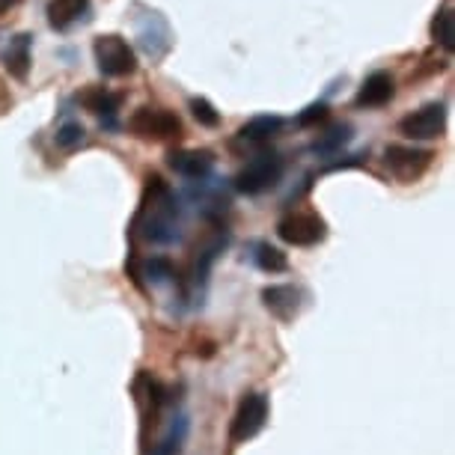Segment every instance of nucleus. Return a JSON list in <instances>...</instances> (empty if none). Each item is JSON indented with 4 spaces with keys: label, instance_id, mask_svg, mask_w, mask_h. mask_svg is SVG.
<instances>
[{
    "label": "nucleus",
    "instance_id": "obj_4",
    "mask_svg": "<svg viewBox=\"0 0 455 455\" xmlns=\"http://www.w3.org/2000/svg\"><path fill=\"white\" fill-rule=\"evenodd\" d=\"M92 57H96V66L105 78H125V75H134L137 68L134 48L119 33H101V36H96Z\"/></svg>",
    "mask_w": 455,
    "mask_h": 455
},
{
    "label": "nucleus",
    "instance_id": "obj_22",
    "mask_svg": "<svg viewBox=\"0 0 455 455\" xmlns=\"http://www.w3.org/2000/svg\"><path fill=\"white\" fill-rule=\"evenodd\" d=\"M351 140V125H337L315 143V152H337L339 146H346Z\"/></svg>",
    "mask_w": 455,
    "mask_h": 455
},
{
    "label": "nucleus",
    "instance_id": "obj_21",
    "mask_svg": "<svg viewBox=\"0 0 455 455\" xmlns=\"http://www.w3.org/2000/svg\"><path fill=\"white\" fill-rule=\"evenodd\" d=\"M191 114H194L196 123L205 125V128H218L220 125V114L214 110V105L209 99H191Z\"/></svg>",
    "mask_w": 455,
    "mask_h": 455
},
{
    "label": "nucleus",
    "instance_id": "obj_3",
    "mask_svg": "<svg viewBox=\"0 0 455 455\" xmlns=\"http://www.w3.org/2000/svg\"><path fill=\"white\" fill-rule=\"evenodd\" d=\"M283 170H286V164H283V158L277 152H259V156H253L242 170H238L233 185L238 194H247V196L265 194L283 179Z\"/></svg>",
    "mask_w": 455,
    "mask_h": 455
},
{
    "label": "nucleus",
    "instance_id": "obj_10",
    "mask_svg": "<svg viewBox=\"0 0 455 455\" xmlns=\"http://www.w3.org/2000/svg\"><path fill=\"white\" fill-rule=\"evenodd\" d=\"M167 164H170V170H176L179 176L194 179V182H203V179L212 173L214 156L209 149H182V152H170Z\"/></svg>",
    "mask_w": 455,
    "mask_h": 455
},
{
    "label": "nucleus",
    "instance_id": "obj_9",
    "mask_svg": "<svg viewBox=\"0 0 455 455\" xmlns=\"http://www.w3.org/2000/svg\"><path fill=\"white\" fill-rule=\"evenodd\" d=\"M262 304L268 307L271 315H277L280 322H291L304 307V291L289 283H277V286L262 289Z\"/></svg>",
    "mask_w": 455,
    "mask_h": 455
},
{
    "label": "nucleus",
    "instance_id": "obj_12",
    "mask_svg": "<svg viewBox=\"0 0 455 455\" xmlns=\"http://www.w3.org/2000/svg\"><path fill=\"white\" fill-rule=\"evenodd\" d=\"M137 33H140V45L143 51L149 54L152 60H161L173 45V39H170V28L167 21L161 19L158 12H149L146 15V24H137Z\"/></svg>",
    "mask_w": 455,
    "mask_h": 455
},
{
    "label": "nucleus",
    "instance_id": "obj_13",
    "mask_svg": "<svg viewBox=\"0 0 455 455\" xmlns=\"http://www.w3.org/2000/svg\"><path fill=\"white\" fill-rule=\"evenodd\" d=\"M283 116L277 114H262V116H253L238 128V140L242 143H251V146H262V143H271L274 137L283 132Z\"/></svg>",
    "mask_w": 455,
    "mask_h": 455
},
{
    "label": "nucleus",
    "instance_id": "obj_8",
    "mask_svg": "<svg viewBox=\"0 0 455 455\" xmlns=\"http://www.w3.org/2000/svg\"><path fill=\"white\" fill-rule=\"evenodd\" d=\"M443 128H446V108L441 101L423 105L399 123V132L405 134L408 140H435V137L443 134Z\"/></svg>",
    "mask_w": 455,
    "mask_h": 455
},
{
    "label": "nucleus",
    "instance_id": "obj_2",
    "mask_svg": "<svg viewBox=\"0 0 455 455\" xmlns=\"http://www.w3.org/2000/svg\"><path fill=\"white\" fill-rule=\"evenodd\" d=\"M128 132L143 143H170L185 134L182 119L164 108H137L128 119Z\"/></svg>",
    "mask_w": 455,
    "mask_h": 455
},
{
    "label": "nucleus",
    "instance_id": "obj_20",
    "mask_svg": "<svg viewBox=\"0 0 455 455\" xmlns=\"http://www.w3.org/2000/svg\"><path fill=\"white\" fill-rule=\"evenodd\" d=\"M143 277L161 286V283H167L170 277H176L173 262L164 259V256H152V259H146V265H143Z\"/></svg>",
    "mask_w": 455,
    "mask_h": 455
},
{
    "label": "nucleus",
    "instance_id": "obj_25",
    "mask_svg": "<svg viewBox=\"0 0 455 455\" xmlns=\"http://www.w3.org/2000/svg\"><path fill=\"white\" fill-rule=\"evenodd\" d=\"M10 108H12V96L6 92L4 81H0V114H4V110H10Z\"/></svg>",
    "mask_w": 455,
    "mask_h": 455
},
{
    "label": "nucleus",
    "instance_id": "obj_1",
    "mask_svg": "<svg viewBox=\"0 0 455 455\" xmlns=\"http://www.w3.org/2000/svg\"><path fill=\"white\" fill-rule=\"evenodd\" d=\"M179 227H182V209H179L173 188L156 173L146 176L143 200L134 214L132 233L149 244H170L179 238Z\"/></svg>",
    "mask_w": 455,
    "mask_h": 455
},
{
    "label": "nucleus",
    "instance_id": "obj_16",
    "mask_svg": "<svg viewBox=\"0 0 455 455\" xmlns=\"http://www.w3.org/2000/svg\"><path fill=\"white\" fill-rule=\"evenodd\" d=\"M81 105L96 116H114L119 105H123V96H119V92H110L105 87H90L81 92Z\"/></svg>",
    "mask_w": 455,
    "mask_h": 455
},
{
    "label": "nucleus",
    "instance_id": "obj_24",
    "mask_svg": "<svg viewBox=\"0 0 455 455\" xmlns=\"http://www.w3.org/2000/svg\"><path fill=\"white\" fill-rule=\"evenodd\" d=\"M81 140H84V128L78 123H66L57 132V146H63V149H75Z\"/></svg>",
    "mask_w": 455,
    "mask_h": 455
},
{
    "label": "nucleus",
    "instance_id": "obj_18",
    "mask_svg": "<svg viewBox=\"0 0 455 455\" xmlns=\"http://www.w3.org/2000/svg\"><path fill=\"white\" fill-rule=\"evenodd\" d=\"M188 435V419L185 417H176V423L170 426V432L161 437V441L152 446L149 455H179V450H182V441Z\"/></svg>",
    "mask_w": 455,
    "mask_h": 455
},
{
    "label": "nucleus",
    "instance_id": "obj_6",
    "mask_svg": "<svg viewBox=\"0 0 455 455\" xmlns=\"http://www.w3.org/2000/svg\"><path fill=\"white\" fill-rule=\"evenodd\" d=\"M265 423H268V396L265 393H247L238 402L233 426H229V437H233V443H247L251 437L262 432Z\"/></svg>",
    "mask_w": 455,
    "mask_h": 455
},
{
    "label": "nucleus",
    "instance_id": "obj_5",
    "mask_svg": "<svg viewBox=\"0 0 455 455\" xmlns=\"http://www.w3.org/2000/svg\"><path fill=\"white\" fill-rule=\"evenodd\" d=\"M277 235L291 247H315L328 238V223H324L322 214L310 209H298L283 214L277 223Z\"/></svg>",
    "mask_w": 455,
    "mask_h": 455
},
{
    "label": "nucleus",
    "instance_id": "obj_7",
    "mask_svg": "<svg viewBox=\"0 0 455 455\" xmlns=\"http://www.w3.org/2000/svg\"><path fill=\"white\" fill-rule=\"evenodd\" d=\"M432 152L428 149H414V146H390L384 152V167L390 170L393 179H399L402 185H411L432 167Z\"/></svg>",
    "mask_w": 455,
    "mask_h": 455
},
{
    "label": "nucleus",
    "instance_id": "obj_23",
    "mask_svg": "<svg viewBox=\"0 0 455 455\" xmlns=\"http://www.w3.org/2000/svg\"><path fill=\"white\" fill-rule=\"evenodd\" d=\"M328 114H331V108L324 105V101H315V105L307 108L304 114H298V125H300V128L319 125V123H324V119H328Z\"/></svg>",
    "mask_w": 455,
    "mask_h": 455
},
{
    "label": "nucleus",
    "instance_id": "obj_26",
    "mask_svg": "<svg viewBox=\"0 0 455 455\" xmlns=\"http://www.w3.org/2000/svg\"><path fill=\"white\" fill-rule=\"evenodd\" d=\"M19 4H21V0H0V15H6L10 10H15Z\"/></svg>",
    "mask_w": 455,
    "mask_h": 455
},
{
    "label": "nucleus",
    "instance_id": "obj_11",
    "mask_svg": "<svg viewBox=\"0 0 455 455\" xmlns=\"http://www.w3.org/2000/svg\"><path fill=\"white\" fill-rule=\"evenodd\" d=\"M393 96H396V81H393V75H387V72H372L363 81V87L357 90L355 105L357 108H366V110L384 108Z\"/></svg>",
    "mask_w": 455,
    "mask_h": 455
},
{
    "label": "nucleus",
    "instance_id": "obj_19",
    "mask_svg": "<svg viewBox=\"0 0 455 455\" xmlns=\"http://www.w3.org/2000/svg\"><path fill=\"white\" fill-rule=\"evenodd\" d=\"M253 259H256V265H259L262 271H268V274H280V271L289 268L286 253L277 251V247H271V244H259V247H256Z\"/></svg>",
    "mask_w": 455,
    "mask_h": 455
},
{
    "label": "nucleus",
    "instance_id": "obj_17",
    "mask_svg": "<svg viewBox=\"0 0 455 455\" xmlns=\"http://www.w3.org/2000/svg\"><path fill=\"white\" fill-rule=\"evenodd\" d=\"M432 39L443 51H452V0H443V6L432 19Z\"/></svg>",
    "mask_w": 455,
    "mask_h": 455
},
{
    "label": "nucleus",
    "instance_id": "obj_15",
    "mask_svg": "<svg viewBox=\"0 0 455 455\" xmlns=\"http://www.w3.org/2000/svg\"><path fill=\"white\" fill-rule=\"evenodd\" d=\"M30 39L33 36H28V33H19V36L10 39V45H6L4 63H6V72H10L15 81H24L30 72Z\"/></svg>",
    "mask_w": 455,
    "mask_h": 455
},
{
    "label": "nucleus",
    "instance_id": "obj_14",
    "mask_svg": "<svg viewBox=\"0 0 455 455\" xmlns=\"http://www.w3.org/2000/svg\"><path fill=\"white\" fill-rule=\"evenodd\" d=\"M90 10V0H48V24L54 30L75 28Z\"/></svg>",
    "mask_w": 455,
    "mask_h": 455
}]
</instances>
